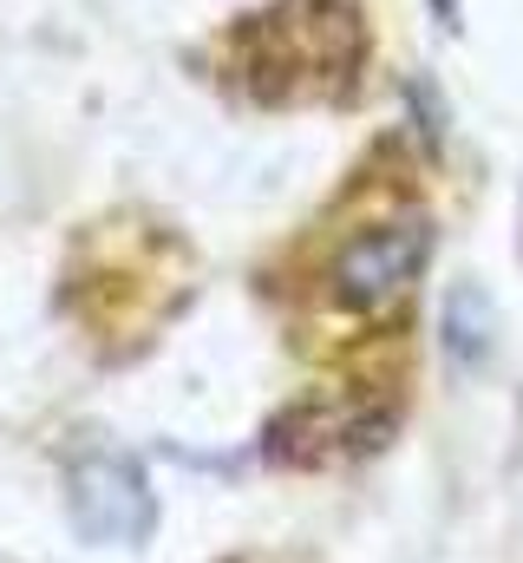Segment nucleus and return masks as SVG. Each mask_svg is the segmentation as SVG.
<instances>
[{"label":"nucleus","instance_id":"obj_4","mask_svg":"<svg viewBox=\"0 0 523 563\" xmlns=\"http://www.w3.org/2000/svg\"><path fill=\"white\" fill-rule=\"evenodd\" d=\"M432 13H438V26H458V0H432Z\"/></svg>","mask_w":523,"mask_h":563},{"label":"nucleus","instance_id":"obj_1","mask_svg":"<svg viewBox=\"0 0 523 563\" xmlns=\"http://www.w3.org/2000/svg\"><path fill=\"white\" fill-rule=\"evenodd\" d=\"M66 518L86 544H144L151 525H157V498H151V478L144 465L119 452V445H86L73 452L66 465Z\"/></svg>","mask_w":523,"mask_h":563},{"label":"nucleus","instance_id":"obj_3","mask_svg":"<svg viewBox=\"0 0 523 563\" xmlns=\"http://www.w3.org/2000/svg\"><path fill=\"white\" fill-rule=\"evenodd\" d=\"M491 341V308L478 288H458L452 308H445V347H458V361H478Z\"/></svg>","mask_w":523,"mask_h":563},{"label":"nucleus","instance_id":"obj_2","mask_svg":"<svg viewBox=\"0 0 523 563\" xmlns=\"http://www.w3.org/2000/svg\"><path fill=\"white\" fill-rule=\"evenodd\" d=\"M425 263H432V223L412 210V217H392V223L347 236V250L327 263V288H334L341 308L380 314L425 276Z\"/></svg>","mask_w":523,"mask_h":563}]
</instances>
